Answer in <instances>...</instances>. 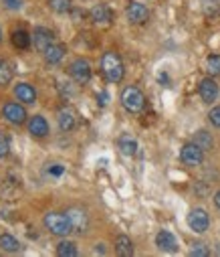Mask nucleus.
<instances>
[{
	"mask_svg": "<svg viewBox=\"0 0 220 257\" xmlns=\"http://www.w3.org/2000/svg\"><path fill=\"white\" fill-rule=\"evenodd\" d=\"M101 73L109 83H119L125 75V67H123V61L115 51H107L101 57Z\"/></svg>",
	"mask_w": 220,
	"mask_h": 257,
	"instance_id": "obj_1",
	"label": "nucleus"
},
{
	"mask_svg": "<svg viewBox=\"0 0 220 257\" xmlns=\"http://www.w3.org/2000/svg\"><path fill=\"white\" fill-rule=\"evenodd\" d=\"M121 105L129 111V113H139L145 105V95L141 93L139 87L135 85H127L123 91H121Z\"/></svg>",
	"mask_w": 220,
	"mask_h": 257,
	"instance_id": "obj_2",
	"label": "nucleus"
},
{
	"mask_svg": "<svg viewBox=\"0 0 220 257\" xmlns=\"http://www.w3.org/2000/svg\"><path fill=\"white\" fill-rule=\"evenodd\" d=\"M43 223H45V227H47L53 235H59V237H65V235H69V233L73 231L69 217L63 215V213H47Z\"/></svg>",
	"mask_w": 220,
	"mask_h": 257,
	"instance_id": "obj_3",
	"label": "nucleus"
},
{
	"mask_svg": "<svg viewBox=\"0 0 220 257\" xmlns=\"http://www.w3.org/2000/svg\"><path fill=\"white\" fill-rule=\"evenodd\" d=\"M65 215L69 217L73 231L79 233V235L87 233V229H89V217H87V213H85L83 209H79V207H71V209H67Z\"/></svg>",
	"mask_w": 220,
	"mask_h": 257,
	"instance_id": "obj_4",
	"label": "nucleus"
},
{
	"mask_svg": "<svg viewBox=\"0 0 220 257\" xmlns=\"http://www.w3.org/2000/svg\"><path fill=\"white\" fill-rule=\"evenodd\" d=\"M180 160L186 164V166H200L202 164V160H204V150L200 148V146H196L194 142H188V144H184L182 146V150H180Z\"/></svg>",
	"mask_w": 220,
	"mask_h": 257,
	"instance_id": "obj_5",
	"label": "nucleus"
},
{
	"mask_svg": "<svg viewBox=\"0 0 220 257\" xmlns=\"http://www.w3.org/2000/svg\"><path fill=\"white\" fill-rule=\"evenodd\" d=\"M69 73H71V77L75 79L77 83H87L91 79V65H89V61L75 59L69 65Z\"/></svg>",
	"mask_w": 220,
	"mask_h": 257,
	"instance_id": "obj_6",
	"label": "nucleus"
},
{
	"mask_svg": "<svg viewBox=\"0 0 220 257\" xmlns=\"http://www.w3.org/2000/svg\"><path fill=\"white\" fill-rule=\"evenodd\" d=\"M210 225V217L204 209H192L190 215H188V227L194 231V233H204Z\"/></svg>",
	"mask_w": 220,
	"mask_h": 257,
	"instance_id": "obj_7",
	"label": "nucleus"
},
{
	"mask_svg": "<svg viewBox=\"0 0 220 257\" xmlns=\"http://www.w3.org/2000/svg\"><path fill=\"white\" fill-rule=\"evenodd\" d=\"M3 113H5V117H7L11 123H15V125H21V123H25V119H27V109H25L23 105L15 103V101H9V103H5V107H3Z\"/></svg>",
	"mask_w": 220,
	"mask_h": 257,
	"instance_id": "obj_8",
	"label": "nucleus"
},
{
	"mask_svg": "<svg viewBox=\"0 0 220 257\" xmlns=\"http://www.w3.org/2000/svg\"><path fill=\"white\" fill-rule=\"evenodd\" d=\"M125 15H127V21L133 23V25H143V23H148V19H150V11L145 9L143 5H139V3H129Z\"/></svg>",
	"mask_w": 220,
	"mask_h": 257,
	"instance_id": "obj_9",
	"label": "nucleus"
},
{
	"mask_svg": "<svg viewBox=\"0 0 220 257\" xmlns=\"http://www.w3.org/2000/svg\"><path fill=\"white\" fill-rule=\"evenodd\" d=\"M198 93H200V97H202L204 103H214L216 97H218V85H216V81L212 77L202 79L200 85H198Z\"/></svg>",
	"mask_w": 220,
	"mask_h": 257,
	"instance_id": "obj_10",
	"label": "nucleus"
},
{
	"mask_svg": "<svg viewBox=\"0 0 220 257\" xmlns=\"http://www.w3.org/2000/svg\"><path fill=\"white\" fill-rule=\"evenodd\" d=\"M33 41H35V47L45 53L55 43V35H53V31H49L45 27H37L35 33H33Z\"/></svg>",
	"mask_w": 220,
	"mask_h": 257,
	"instance_id": "obj_11",
	"label": "nucleus"
},
{
	"mask_svg": "<svg viewBox=\"0 0 220 257\" xmlns=\"http://www.w3.org/2000/svg\"><path fill=\"white\" fill-rule=\"evenodd\" d=\"M156 245L160 251H166V253H176L178 251V243H176V237L170 233V231H160L156 235Z\"/></svg>",
	"mask_w": 220,
	"mask_h": 257,
	"instance_id": "obj_12",
	"label": "nucleus"
},
{
	"mask_svg": "<svg viewBox=\"0 0 220 257\" xmlns=\"http://www.w3.org/2000/svg\"><path fill=\"white\" fill-rule=\"evenodd\" d=\"M29 132H31L33 136H37V138H45V136L49 134V123H47V119H45L43 115H33V117L29 119Z\"/></svg>",
	"mask_w": 220,
	"mask_h": 257,
	"instance_id": "obj_13",
	"label": "nucleus"
},
{
	"mask_svg": "<svg viewBox=\"0 0 220 257\" xmlns=\"http://www.w3.org/2000/svg\"><path fill=\"white\" fill-rule=\"evenodd\" d=\"M111 19H113V13H111V9L107 5H95L91 9V21L93 23L107 25V23H111Z\"/></svg>",
	"mask_w": 220,
	"mask_h": 257,
	"instance_id": "obj_14",
	"label": "nucleus"
},
{
	"mask_svg": "<svg viewBox=\"0 0 220 257\" xmlns=\"http://www.w3.org/2000/svg\"><path fill=\"white\" fill-rule=\"evenodd\" d=\"M15 95H17L19 101H23V103H35V101H37V91H35V87L29 85V83H19V85L15 87Z\"/></svg>",
	"mask_w": 220,
	"mask_h": 257,
	"instance_id": "obj_15",
	"label": "nucleus"
},
{
	"mask_svg": "<svg viewBox=\"0 0 220 257\" xmlns=\"http://www.w3.org/2000/svg\"><path fill=\"white\" fill-rule=\"evenodd\" d=\"M67 53V47L65 45H59V43H53L47 51H45V61L51 63V65H55V63H59Z\"/></svg>",
	"mask_w": 220,
	"mask_h": 257,
	"instance_id": "obj_16",
	"label": "nucleus"
},
{
	"mask_svg": "<svg viewBox=\"0 0 220 257\" xmlns=\"http://www.w3.org/2000/svg\"><path fill=\"white\" fill-rule=\"evenodd\" d=\"M59 127L63 132H71L75 127V113H73L69 107L59 109Z\"/></svg>",
	"mask_w": 220,
	"mask_h": 257,
	"instance_id": "obj_17",
	"label": "nucleus"
},
{
	"mask_svg": "<svg viewBox=\"0 0 220 257\" xmlns=\"http://www.w3.org/2000/svg\"><path fill=\"white\" fill-rule=\"evenodd\" d=\"M115 251L121 257H131L133 255V243H131V239L127 235H117V239H115Z\"/></svg>",
	"mask_w": 220,
	"mask_h": 257,
	"instance_id": "obj_18",
	"label": "nucleus"
},
{
	"mask_svg": "<svg viewBox=\"0 0 220 257\" xmlns=\"http://www.w3.org/2000/svg\"><path fill=\"white\" fill-rule=\"evenodd\" d=\"M117 146H119L121 154H125V156H133V154L137 152V142H135V138H131L129 134H123V136L119 138Z\"/></svg>",
	"mask_w": 220,
	"mask_h": 257,
	"instance_id": "obj_19",
	"label": "nucleus"
},
{
	"mask_svg": "<svg viewBox=\"0 0 220 257\" xmlns=\"http://www.w3.org/2000/svg\"><path fill=\"white\" fill-rule=\"evenodd\" d=\"M13 45L17 47V49H29V45H31V35L27 33V31H23V29H19V31H13Z\"/></svg>",
	"mask_w": 220,
	"mask_h": 257,
	"instance_id": "obj_20",
	"label": "nucleus"
},
{
	"mask_svg": "<svg viewBox=\"0 0 220 257\" xmlns=\"http://www.w3.org/2000/svg\"><path fill=\"white\" fill-rule=\"evenodd\" d=\"M196 146H200L204 152H208V150H212V146H214V140H212V136L206 132V130H200V132H196V136H194V140H192Z\"/></svg>",
	"mask_w": 220,
	"mask_h": 257,
	"instance_id": "obj_21",
	"label": "nucleus"
},
{
	"mask_svg": "<svg viewBox=\"0 0 220 257\" xmlns=\"http://www.w3.org/2000/svg\"><path fill=\"white\" fill-rule=\"evenodd\" d=\"M57 255L59 257H75L77 255V245L73 241H69V239H63L57 245Z\"/></svg>",
	"mask_w": 220,
	"mask_h": 257,
	"instance_id": "obj_22",
	"label": "nucleus"
},
{
	"mask_svg": "<svg viewBox=\"0 0 220 257\" xmlns=\"http://www.w3.org/2000/svg\"><path fill=\"white\" fill-rule=\"evenodd\" d=\"M0 247H3L5 251H9V253H17V251H21V243H19V239H15L13 235H3L0 237Z\"/></svg>",
	"mask_w": 220,
	"mask_h": 257,
	"instance_id": "obj_23",
	"label": "nucleus"
},
{
	"mask_svg": "<svg viewBox=\"0 0 220 257\" xmlns=\"http://www.w3.org/2000/svg\"><path fill=\"white\" fill-rule=\"evenodd\" d=\"M13 81V69L9 67V63L0 59V85H9Z\"/></svg>",
	"mask_w": 220,
	"mask_h": 257,
	"instance_id": "obj_24",
	"label": "nucleus"
},
{
	"mask_svg": "<svg viewBox=\"0 0 220 257\" xmlns=\"http://www.w3.org/2000/svg\"><path fill=\"white\" fill-rule=\"evenodd\" d=\"M206 69L210 75H220V55H210L206 59Z\"/></svg>",
	"mask_w": 220,
	"mask_h": 257,
	"instance_id": "obj_25",
	"label": "nucleus"
},
{
	"mask_svg": "<svg viewBox=\"0 0 220 257\" xmlns=\"http://www.w3.org/2000/svg\"><path fill=\"white\" fill-rule=\"evenodd\" d=\"M49 7L55 13L63 15V13H69L71 11V0H49Z\"/></svg>",
	"mask_w": 220,
	"mask_h": 257,
	"instance_id": "obj_26",
	"label": "nucleus"
},
{
	"mask_svg": "<svg viewBox=\"0 0 220 257\" xmlns=\"http://www.w3.org/2000/svg\"><path fill=\"white\" fill-rule=\"evenodd\" d=\"M11 154V142L7 138V134L0 132V158H7Z\"/></svg>",
	"mask_w": 220,
	"mask_h": 257,
	"instance_id": "obj_27",
	"label": "nucleus"
},
{
	"mask_svg": "<svg viewBox=\"0 0 220 257\" xmlns=\"http://www.w3.org/2000/svg\"><path fill=\"white\" fill-rule=\"evenodd\" d=\"M208 249H206V245L204 243H196V245H192V249H190V255L192 257H208Z\"/></svg>",
	"mask_w": 220,
	"mask_h": 257,
	"instance_id": "obj_28",
	"label": "nucleus"
},
{
	"mask_svg": "<svg viewBox=\"0 0 220 257\" xmlns=\"http://www.w3.org/2000/svg\"><path fill=\"white\" fill-rule=\"evenodd\" d=\"M208 117H210L212 125L220 127V105H218V107H212V109H210V113H208Z\"/></svg>",
	"mask_w": 220,
	"mask_h": 257,
	"instance_id": "obj_29",
	"label": "nucleus"
},
{
	"mask_svg": "<svg viewBox=\"0 0 220 257\" xmlns=\"http://www.w3.org/2000/svg\"><path fill=\"white\" fill-rule=\"evenodd\" d=\"M3 5L7 9H11V11H19L23 7V0H3Z\"/></svg>",
	"mask_w": 220,
	"mask_h": 257,
	"instance_id": "obj_30",
	"label": "nucleus"
},
{
	"mask_svg": "<svg viewBox=\"0 0 220 257\" xmlns=\"http://www.w3.org/2000/svg\"><path fill=\"white\" fill-rule=\"evenodd\" d=\"M63 170H65V168H63V166H59V164H57V166H53V168H51V170H49V172H51V174H55V176H61V174H63Z\"/></svg>",
	"mask_w": 220,
	"mask_h": 257,
	"instance_id": "obj_31",
	"label": "nucleus"
},
{
	"mask_svg": "<svg viewBox=\"0 0 220 257\" xmlns=\"http://www.w3.org/2000/svg\"><path fill=\"white\" fill-rule=\"evenodd\" d=\"M214 205H216V207L220 209V190H218V192H216V195H214Z\"/></svg>",
	"mask_w": 220,
	"mask_h": 257,
	"instance_id": "obj_32",
	"label": "nucleus"
},
{
	"mask_svg": "<svg viewBox=\"0 0 220 257\" xmlns=\"http://www.w3.org/2000/svg\"><path fill=\"white\" fill-rule=\"evenodd\" d=\"M99 99H101L99 103H101V105H105V103H107V93H101V97H99Z\"/></svg>",
	"mask_w": 220,
	"mask_h": 257,
	"instance_id": "obj_33",
	"label": "nucleus"
},
{
	"mask_svg": "<svg viewBox=\"0 0 220 257\" xmlns=\"http://www.w3.org/2000/svg\"><path fill=\"white\" fill-rule=\"evenodd\" d=\"M95 251H97V253H105V247H103V245H97V249H95Z\"/></svg>",
	"mask_w": 220,
	"mask_h": 257,
	"instance_id": "obj_34",
	"label": "nucleus"
},
{
	"mask_svg": "<svg viewBox=\"0 0 220 257\" xmlns=\"http://www.w3.org/2000/svg\"><path fill=\"white\" fill-rule=\"evenodd\" d=\"M0 41H3V31H0Z\"/></svg>",
	"mask_w": 220,
	"mask_h": 257,
	"instance_id": "obj_35",
	"label": "nucleus"
}]
</instances>
